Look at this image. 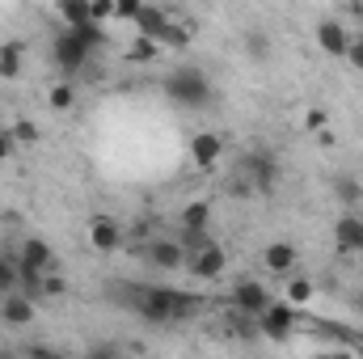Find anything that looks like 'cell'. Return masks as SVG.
Returning <instances> with one entry per match:
<instances>
[{"label":"cell","mask_w":363,"mask_h":359,"mask_svg":"<svg viewBox=\"0 0 363 359\" xmlns=\"http://www.w3.org/2000/svg\"><path fill=\"white\" fill-rule=\"evenodd\" d=\"M123 304L135 309L148 326H174V321H186V317L199 313V296H190V292H182V287H169V283L127 287Z\"/></svg>","instance_id":"6da1fadb"},{"label":"cell","mask_w":363,"mask_h":359,"mask_svg":"<svg viewBox=\"0 0 363 359\" xmlns=\"http://www.w3.org/2000/svg\"><path fill=\"white\" fill-rule=\"evenodd\" d=\"M165 97L182 106V110H207L211 101H216V89H211V81H207V72L203 68H194V64H178L169 77H165Z\"/></svg>","instance_id":"7a4b0ae2"},{"label":"cell","mask_w":363,"mask_h":359,"mask_svg":"<svg viewBox=\"0 0 363 359\" xmlns=\"http://www.w3.org/2000/svg\"><path fill=\"white\" fill-rule=\"evenodd\" d=\"M274 182H279V165H274L271 153H250L245 161H241V174L233 182V194H271Z\"/></svg>","instance_id":"3957f363"},{"label":"cell","mask_w":363,"mask_h":359,"mask_svg":"<svg viewBox=\"0 0 363 359\" xmlns=\"http://www.w3.org/2000/svg\"><path fill=\"white\" fill-rule=\"evenodd\" d=\"M51 60H55V68L60 72H68V77H77V72H85L89 68V60H93V47L77 34V30H60L55 34V43H51Z\"/></svg>","instance_id":"277c9868"},{"label":"cell","mask_w":363,"mask_h":359,"mask_svg":"<svg viewBox=\"0 0 363 359\" xmlns=\"http://www.w3.org/2000/svg\"><path fill=\"white\" fill-rule=\"evenodd\" d=\"M291 330H296V304H287V300H271L267 313L258 317V334L271 338V343H287Z\"/></svg>","instance_id":"5b68a950"},{"label":"cell","mask_w":363,"mask_h":359,"mask_svg":"<svg viewBox=\"0 0 363 359\" xmlns=\"http://www.w3.org/2000/svg\"><path fill=\"white\" fill-rule=\"evenodd\" d=\"M224 267H228V254H224V245H220V241H211V245H203V250H194V254L186 258V270H190L194 279H203V283L220 279Z\"/></svg>","instance_id":"8992f818"},{"label":"cell","mask_w":363,"mask_h":359,"mask_svg":"<svg viewBox=\"0 0 363 359\" xmlns=\"http://www.w3.org/2000/svg\"><path fill=\"white\" fill-rule=\"evenodd\" d=\"M34 317H38V300L30 292H21V287L4 292V300H0V321L4 326H30Z\"/></svg>","instance_id":"52a82bcc"},{"label":"cell","mask_w":363,"mask_h":359,"mask_svg":"<svg viewBox=\"0 0 363 359\" xmlns=\"http://www.w3.org/2000/svg\"><path fill=\"white\" fill-rule=\"evenodd\" d=\"M313 38H317V47H321L330 60H342L347 47H351V34H347V26H342L338 17H321L317 30H313Z\"/></svg>","instance_id":"ba28073f"},{"label":"cell","mask_w":363,"mask_h":359,"mask_svg":"<svg viewBox=\"0 0 363 359\" xmlns=\"http://www.w3.org/2000/svg\"><path fill=\"white\" fill-rule=\"evenodd\" d=\"M334 250H338L342 258L363 254V220L355 216V211H347V216L334 220Z\"/></svg>","instance_id":"9c48e42d"},{"label":"cell","mask_w":363,"mask_h":359,"mask_svg":"<svg viewBox=\"0 0 363 359\" xmlns=\"http://www.w3.org/2000/svg\"><path fill=\"white\" fill-rule=\"evenodd\" d=\"M267 304H271V292H267L258 279H241V283L233 287V309H241V313H250V317H262Z\"/></svg>","instance_id":"30bf717a"},{"label":"cell","mask_w":363,"mask_h":359,"mask_svg":"<svg viewBox=\"0 0 363 359\" xmlns=\"http://www.w3.org/2000/svg\"><path fill=\"white\" fill-rule=\"evenodd\" d=\"M144 258H148L157 270H186V258H190V254H186V245H182V241L161 237V241H148Z\"/></svg>","instance_id":"8fae6325"},{"label":"cell","mask_w":363,"mask_h":359,"mask_svg":"<svg viewBox=\"0 0 363 359\" xmlns=\"http://www.w3.org/2000/svg\"><path fill=\"white\" fill-rule=\"evenodd\" d=\"M85 233H89V245L97 250V254H114V250L123 245V228H118L114 216H93Z\"/></svg>","instance_id":"7c38bea8"},{"label":"cell","mask_w":363,"mask_h":359,"mask_svg":"<svg viewBox=\"0 0 363 359\" xmlns=\"http://www.w3.org/2000/svg\"><path fill=\"white\" fill-rule=\"evenodd\" d=\"M220 157H224V140H220L216 131L190 136V161H194V170H216Z\"/></svg>","instance_id":"4fadbf2b"},{"label":"cell","mask_w":363,"mask_h":359,"mask_svg":"<svg viewBox=\"0 0 363 359\" xmlns=\"http://www.w3.org/2000/svg\"><path fill=\"white\" fill-rule=\"evenodd\" d=\"M296 258H300V250L291 245V241H271L267 250H262V263L271 275H287V270L296 267Z\"/></svg>","instance_id":"5bb4252c"},{"label":"cell","mask_w":363,"mask_h":359,"mask_svg":"<svg viewBox=\"0 0 363 359\" xmlns=\"http://www.w3.org/2000/svg\"><path fill=\"white\" fill-rule=\"evenodd\" d=\"M169 21H174V17H169L165 9H157V4H144V9L135 13V34H148V38H161Z\"/></svg>","instance_id":"9a60e30c"},{"label":"cell","mask_w":363,"mask_h":359,"mask_svg":"<svg viewBox=\"0 0 363 359\" xmlns=\"http://www.w3.org/2000/svg\"><path fill=\"white\" fill-rule=\"evenodd\" d=\"M178 220H182V233H207V228H211V203H207V199L186 203Z\"/></svg>","instance_id":"2e32d148"},{"label":"cell","mask_w":363,"mask_h":359,"mask_svg":"<svg viewBox=\"0 0 363 359\" xmlns=\"http://www.w3.org/2000/svg\"><path fill=\"white\" fill-rule=\"evenodd\" d=\"M60 17H64L68 30H81V26H93V21H97L93 9H89V0H60Z\"/></svg>","instance_id":"e0dca14e"},{"label":"cell","mask_w":363,"mask_h":359,"mask_svg":"<svg viewBox=\"0 0 363 359\" xmlns=\"http://www.w3.org/2000/svg\"><path fill=\"white\" fill-rule=\"evenodd\" d=\"M21 55H26L21 43H0V81H17L21 77Z\"/></svg>","instance_id":"ac0fdd59"},{"label":"cell","mask_w":363,"mask_h":359,"mask_svg":"<svg viewBox=\"0 0 363 359\" xmlns=\"http://www.w3.org/2000/svg\"><path fill=\"white\" fill-rule=\"evenodd\" d=\"M157 55H161V43L148 38V34H135V43L127 47V60H131V64H152Z\"/></svg>","instance_id":"d6986e66"},{"label":"cell","mask_w":363,"mask_h":359,"mask_svg":"<svg viewBox=\"0 0 363 359\" xmlns=\"http://www.w3.org/2000/svg\"><path fill=\"white\" fill-rule=\"evenodd\" d=\"M245 55H250L254 64H267V60H271V38H267L262 30H245Z\"/></svg>","instance_id":"ffe728a7"},{"label":"cell","mask_w":363,"mask_h":359,"mask_svg":"<svg viewBox=\"0 0 363 359\" xmlns=\"http://www.w3.org/2000/svg\"><path fill=\"white\" fill-rule=\"evenodd\" d=\"M313 296H317V287H313L308 279H287V287H283V300H287V304H296V309H304Z\"/></svg>","instance_id":"44dd1931"},{"label":"cell","mask_w":363,"mask_h":359,"mask_svg":"<svg viewBox=\"0 0 363 359\" xmlns=\"http://www.w3.org/2000/svg\"><path fill=\"white\" fill-rule=\"evenodd\" d=\"M157 43H161V51H186V47H190V30L178 26V21H169V26H165V34H161Z\"/></svg>","instance_id":"7402d4cb"},{"label":"cell","mask_w":363,"mask_h":359,"mask_svg":"<svg viewBox=\"0 0 363 359\" xmlns=\"http://www.w3.org/2000/svg\"><path fill=\"white\" fill-rule=\"evenodd\" d=\"M21 283V270H17V254H0V296L13 292Z\"/></svg>","instance_id":"603a6c76"},{"label":"cell","mask_w":363,"mask_h":359,"mask_svg":"<svg viewBox=\"0 0 363 359\" xmlns=\"http://www.w3.org/2000/svg\"><path fill=\"white\" fill-rule=\"evenodd\" d=\"M47 106H51V110H72V106H77V89H72L68 81L55 85V89L47 93Z\"/></svg>","instance_id":"cb8c5ba5"},{"label":"cell","mask_w":363,"mask_h":359,"mask_svg":"<svg viewBox=\"0 0 363 359\" xmlns=\"http://www.w3.org/2000/svg\"><path fill=\"white\" fill-rule=\"evenodd\" d=\"M13 140H17V144H34V140H38L34 118H17V123H13Z\"/></svg>","instance_id":"d4e9b609"},{"label":"cell","mask_w":363,"mask_h":359,"mask_svg":"<svg viewBox=\"0 0 363 359\" xmlns=\"http://www.w3.org/2000/svg\"><path fill=\"white\" fill-rule=\"evenodd\" d=\"M338 199H342L347 207H351V203H359V199H363V186L355 178H342V182H338Z\"/></svg>","instance_id":"484cf974"},{"label":"cell","mask_w":363,"mask_h":359,"mask_svg":"<svg viewBox=\"0 0 363 359\" xmlns=\"http://www.w3.org/2000/svg\"><path fill=\"white\" fill-rule=\"evenodd\" d=\"M140 9H144V0H114V21H135Z\"/></svg>","instance_id":"4316f807"},{"label":"cell","mask_w":363,"mask_h":359,"mask_svg":"<svg viewBox=\"0 0 363 359\" xmlns=\"http://www.w3.org/2000/svg\"><path fill=\"white\" fill-rule=\"evenodd\" d=\"M64 292H68V283H64L55 270H51V275H43V296H64Z\"/></svg>","instance_id":"83f0119b"},{"label":"cell","mask_w":363,"mask_h":359,"mask_svg":"<svg viewBox=\"0 0 363 359\" xmlns=\"http://www.w3.org/2000/svg\"><path fill=\"white\" fill-rule=\"evenodd\" d=\"M355 72H363V38H351V47H347V55H342Z\"/></svg>","instance_id":"f1b7e54d"},{"label":"cell","mask_w":363,"mask_h":359,"mask_svg":"<svg viewBox=\"0 0 363 359\" xmlns=\"http://www.w3.org/2000/svg\"><path fill=\"white\" fill-rule=\"evenodd\" d=\"M13 153H17V140H13V131H4V127H0V165H4Z\"/></svg>","instance_id":"f546056e"},{"label":"cell","mask_w":363,"mask_h":359,"mask_svg":"<svg viewBox=\"0 0 363 359\" xmlns=\"http://www.w3.org/2000/svg\"><path fill=\"white\" fill-rule=\"evenodd\" d=\"M325 123H330V114H325V110H308V114H304V127H308V131H321Z\"/></svg>","instance_id":"4dcf8cb0"},{"label":"cell","mask_w":363,"mask_h":359,"mask_svg":"<svg viewBox=\"0 0 363 359\" xmlns=\"http://www.w3.org/2000/svg\"><path fill=\"white\" fill-rule=\"evenodd\" d=\"M89 9H93V17H97V21L114 17V0H89Z\"/></svg>","instance_id":"1f68e13d"},{"label":"cell","mask_w":363,"mask_h":359,"mask_svg":"<svg viewBox=\"0 0 363 359\" xmlns=\"http://www.w3.org/2000/svg\"><path fill=\"white\" fill-rule=\"evenodd\" d=\"M114 351H118L114 343H97V347H89V355H114Z\"/></svg>","instance_id":"d6a6232c"},{"label":"cell","mask_w":363,"mask_h":359,"mask_svg":"<svg viewBox=\"0 0 363 359\" xmlns=\"http://www.w3.org/2000/svg\"><path fill=\"white\" fill-rule=\"evenodd\" d=\"M351 304H355V309H359V313H363V296H355V300H351Z\"/></svg>","instance_id":"836d02e7"},{"label":"cell","mask_w":363,"mask_h":359,"mask_svg":"<svg viewBox=\"0 0 363 359\" xmlns=\"http://www.w3.org/2000/svg\"><path fill=\"white\" fill-rule=\"evenodd\" d=\"M355 351H359V355H363V334H359V347H355Z\"/></svg>","instance_id":"e575fe53"}]
</instances>
